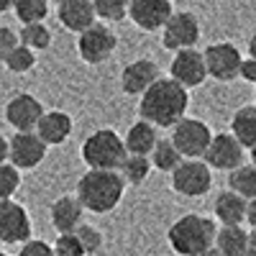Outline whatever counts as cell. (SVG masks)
<instances>
[{"label": "cell", "instance_id": "obj_14", "mask_svg": "<svg viewBox=\"0 0 256 256\" xmlns=\"http://www.w3.org/2000/svg\"><path fill=\"white\" fill-rule=\"evenodd\" d=\"M41 116H44V105L31 92H18L6 102V120L16 131H36Z\"/></svg>", "mask_w": 256, "mask_h": 256}, {"label": "cell", "instance_id": "obj_21", "mask_svg": "<svg viewBox=\"0 0 256 256\" xmlns=\"http://www.w3.org/2000/svg\"><path fill=\"white\" fill-rule=\"evenodd\" d=\"M126 141V152L128 154H141V156H148L154 152V146L159 141V134H156V126L148 123L144 118H138L131 128H128V134L123 136Z\"/></svg>", "mask_w": 256, "mask_h": 256}, {"label": "cell", "instance_id": "obj_37", "mask_svg": "<svg viewBox=\"0 0 256 256\" xmlns=\"http://www.w3.org/2000/svg\"><path fill=\"white\" fill-rule=\"evenodd\" d=\"M246 223L251 228H256V198L248 200V208H246Z\"/></svg>", "mask_w": 256, "mask_h": 256}, {"label": "cell", "instance_id": "obj_35", "mask_svg": "<svg viewBox=\"0 0 256 256\" xmlns=\"http://www.w3.org/2000/svg\"><path fill=\"white\" fill-rule=\"evenodd\" d=\"M18 44H20L18 34H16L13 28H8V26H0V62H3Z\"/></svg>", "mask_w": 256, "mask_h": 256}, {"label": "cell", "instance_id": "obj_9", "mask_svg": "<svg viewBox=\"0 0 256 256\" xmlns=\"http://www.w3.org/2000/svg\"><path fill=\"white\" fill-rule=\"evenodd\" d=\"M205 56V67H208V77L218 80V82H230L236 80L241 72V52L238 46H233L230 41H218V44H210L202 52Z\"/></svg>", "mask_w": 256, "mask_h": 256}, {"label": "cell", "instance_id": "obj_12", "mask_svg": "<svg viewBox=\"0 0 256 256\" xmlns=\"http://www.w3.org/2000/svg\"><path fill=\"white\" fill-rule=\"evenodd\" d=\"M246 156V146L233 136V134H212V141L205 152V162L212 169H220V172H233L236 166L244 164Z\"/></svg>", "mask_w": 256, "mask_h": 256}, {"label": "cell", "instance_id": "obj_6", "mask_svg": "<svg viewBox=\"0 0 256 256\" xmlns=\"http://www.w3.org/2000/svg\"><path fill=\"white\" fill-rule=\"evenodd\" d=\"M118 49V36L105 24H92L77 34V54L84 64H102L108 62Z\"/></svg>", "mask_w": 256, "mask_h": 256}, {"label": "cell", "instance_id": "obj_32", "mask_svg": "<svg viewBox=\"0 0 256 256\" xmlns=\"http://www.w3.org/2000/svg\"><path fill=\"white\" fill-rule=\"evenodd\" d=\"M74 236L80 238L82 248L88 251V256H90V254H98V251L102 248V233H100L95 226H90V223H82V226L74 230Z\"/></svg>", "mask_w": 256, "mask_h": 256}, {"label": "cell", "instance_id": "obj_10", "mask_svg": "<svg viewBox=\"0 0 256 256\" xmlns=\"http://www.w3.org/2000/svg\"><path fill=\"white\" fill-rule=\"evenodd\" d=\"M31 216L13 198L0 200V244H26L31 238Z\"/></svg>", "mask_w": 256, "mask_h": 256}, {"label": "cell", "instance_id": "obj_46", "mask_svg": "<svg viewBox=\"0 0 256 256\" xmlns=\"http://www.w3.org/2000/svg\"><path fill=\"white\" fill-rule=\"evenodd\" d=\"M0 256H8V254H0Z\"/></svg>", "mask_w": 256, "mask_h": 256}, {"label": "cell", "instance_id": "obj_8", "mask_svg": "<svg viewBox=\"0 0 256 256\" xmlns=\"http://www.w3.org/2000/svg\"><path fill=\"white\" fill-rule=\"evenodd\" d=\"M200 41V20L190 10H174L162 28V46L166 52L192 49Z\"/></svg>", "mask_w": 256, "mask_h": 256}, {"label": "cell", "instance_id": "obj_20", "mask_svg": "<svg viewBox=\"0 0 256 256\" xmlns=\"http://www.w3.org/2000/svg\"><path fill=\"white\" fill-rule=\"evenodd\" d=\"M246 208H248V200L228 187L216 198L212 212L220 220V226H241V223H246Z\"/></svg>", "mask_w": 256, "mask_h": 256}, {"label": "cell", "instance_id": "obj_19", "mask_svg": "<svg viewBox=\"0 0 256 256\" xmlns=\"http://www.w3.org/2000/svg\"><path fill=\"white\" fill-rule=\"evenodd\" d=\"M72 128L74 120L70 113L64 110H44L38 126H36V134L46 141V146H59L72 136Z\"/></svg>", "mask_w": 256, "mask_h": 256}, {"label": "cell", "instance_id": "obj_40", "mask_svg": "<svg viewBox=\"0 0 256 256\" xmlns=\"http://www.w3.org/2000/svg\"><path fill=\"white\" fill-rule=\"evenodd\" d=\"M195 256H223L216 246H210V248H205V251H200V254H195Z\"/></svg>", "mask_w": 256, "mask_h": 256}, {"label": "cell", "instance_id": "obj_18", "mask_svg": "<svg viewBox=\"0 0 256 256\" xmlns=\"http://www.w3.org/2000/svg\"><path fill=\"white\" fill-rule=\"evenodd\" d=\"M82 216H84V205L80 202L77 195L56 198L49 210V218H52V226L56 228V233H74L82 226Z\"/></svg>", "mask_w": 256, "mask_h": 256}, {"label": "cell", "instance_id": "obj_2", "mask_svg": "<svg viewBox=\"0 0 256 256\" xmlns=\"http://www.w3.org/2000/svg\"><path fill=\"white\" fill-rule=\"evenodd\" d=\"M126 192V180L118 169H88L77 182V198L84 210L105 216L118 208Z\"/></svg>", "mask_w": 256, "mask_h": 256}, {"label": "cell", "instance_id": "obj_33", "mask_svg": "<svg viewBox=\"0 0 256 256\" xmlns=\"http://www.w3.org/2000/svg\"><path fill=\"white\" fill-rule=\"evenodd\" d=\"M54 256H88V251L82 248L74 233H59V238L54 241Z\"/></svg>", "mask_w": 256, "mask_h": 256}, {"label": "cell", "instance_id": "obj_4", "mask_svg": "<svg viewBox=\"0 0 256 256\" xmlns=\"http://www.w3.org/2000/svg\"><path fill=\"white\" fill-rule=\"evenodd\" d=\"M80 156L90 169H120L128 152H126V141L118 136V131L98 128V131H92L84 138Z\"/></svg>", "mask_w": 256, "mask_h": 256}, {"label": "cell", "instance_id": "obj_16", "mask_svg": "<svg viewBox=\"0 0 256 256\" xmlns=\"http://www.w3.org/2000/svg\"><path fill=\"white\" fill-rule=\"evenodd\" d=\"M159 64L154 59H136L126 64L120 72V90L123 95H144L152 84L159 80Z\"/></svg>", "mask_w": 256, "mask_h": 256}, {"label": "cell", "instance_id": "obj_43", "mask_svg": "<svg viewBox=\"0 0 256 256\" xmlns=\"http://www.w3.org/2000/svg\"><path fill=\"white\" fill-rule=\"evenodd\" d=\"M251 164H254V166H256V146H254V148H251Z\"/></svg>", "mask_w": 256, "mask_h": 256}, {"label": "cell", "instance_id": "obj_28", "mask_svg": "<svg viewBox=\"0 0 256 256\" xmlns=\"http://www.w3.org/2000/svg\"><path fill=\"white\" fill-rule=\"evenodd\" d=\"M49 3L52 0H16L13 13L20 24H41L49 16Z\"/></svg>", "mask_w": 256, "mask_h": 256}, {"label": "cell", "instance_id": "obj_42", "mask_svg": "<svg viewBox=\"0 0 256 256\" xmlns=\"http://www.w3.org/2000/svg\"><path fill=\"white\" fill-rule=\"evenodd\" d=\"M248 56H254L256 59V34L251 36V41H248Z\"/></svg>", "mask_w": 256, "mask_h": 256}, {"label": "cell", "instance_id": "obj_31", "mask_svg": "<svg viewBox=\"0 0 256 256\" xmlns=\"http://www.w3.org/2000/svg\"><path fill=\"white\" fill-rule=\"evenodd\" d=\"M20 187V169L13 166L10 162L0 164V200L13 198Z\"/></svg>", "mask_w": 256, "mask_h": 256}, {"label": "cell", "instance_id": "obj_24", "mask_svg": "<svg viewBox=\"0 0 256 256\" xmlns=\"http://www.w3.org/2000/svg\"><path fill=\"white\" fill-rule=\"evenodd\" d=\"M148 159H152V164H154V169H159V172H164V174H172L174 169L182 164V152L174 146V141L172 138H159L156 141V146H154V152L148 154Z\"/></svg>", "mask_w": 256, "mask_h": 256}, {"label": "cell", "instance_id": "obj_29", "mask_svg": "<svg viewBox=\"0 0 256 256\" xmlns=\"http://www.w3.org/2000/svg\"><path fill=\"white\" fill-rule=\"evenodd\" d=\"M3 64H6V70L13 72V74H26V72H31V70L36 67V52L28 49L26 44H18V46L3 59Z\"/></svg>", "mask_w": 256, "mask_h": 256}, {"label": "cell", "instance_id": "obj_1", "mask_svg": "<svg viewBox=\"0 0 256 256\" xmlns=\"http://www.w3.org/2000/svg\"><path fill=\"white\" fill-rule=\"evenodd\" d=\"M190 108V90L172 77H159L138 100V116L156 128H174Z\"/></svg>", "mask_w": 256, "mask_h": 256}, {"label": "cell", "instance_id": "obj_17", "mask_svg": "<svg viewBox=\"0 0 256 256\" xmlns=\"http://www.w3.org/2000/svg\"><path fill=\"white\" fill-rule=\"evenodd\" d=\"M56 18L67 31L82 34L84 28H90L98 20V10H95L92 0H59L56 3Z\"/></svg>", "mask_w": 256, "mask_h": 256}, {"label": "cell", "instance_id": "obj_45", "mask_svg": "<svg viewBox=\"0 0 256 256\" xmlns=\"http://www.w3.org/2000/svg\"><path fill=\"white\" fill-rule=\"evenodd\" d=\"M52 3H59V0H52Z\"/></svg>", "mask_w": 256, "mask_h": 256}, {"label": "cell", "instance_id": "obj_22", "mask_svg": "<svg viewBox=\"0 0 256 256\" xmlns=\"http://www.w3.org/2000/svg\"><path fill=\"white\" fill-rule=\"evenodd\" d=\"M216 248L223 256H244L248 251V230L244 226H220L216 236Z\"/></svg>", "mask_w": 256, "mask_h": 256}, {"label": "cell", "instance_id": "obj_39", "mask_svg": "<svg viewBox=\"0 0 256 256\" xmlns=\"http://www.w3.org/2000/svg\"><path fill=\"white\" fill-rule=\"evenodd\" d=\"M13 6H16V0H0V13L13 10Z\"/></svg>", "mask_w": 256, "mask_h": 256}, {"label": "cell", "instance_id": "obj_7", "mask_svg": "<svg viewBox=\"0 0 256 256\" xmlns=\"http://www.w3.org/2000/svg\"><path fill=\"white\" fill-rule=\"evenodd\" d=\"M172 141L174 146L182 152L184 159H202L208 146L212 141L210 126L200 118H182L174 128H172Z\"/></svg>", "mask_w": 256, "mask_h": 256}, {"label": "cell", "instance_id": "obj_44", "mask_svg": "<svg viewBox=\"0 0 256 256\" xmlns=\"http://www.w3.org/2000/svg\"><path fill=\"white\" fill-rule=\"evenodd\" d=\"M244 256H256V251H251V248H248V251H246Z\"/></svg>", "mask_w": 256, "mask_h": 256}, {"label": "cell", "instance_id": "obj_34", "mask_svg": "<svg viewBox=\"0 0 256 256\" xmlns=\"http://www.w3.org/2000/svg\"><path fill=\"white\" fill-rule=\"evenodd\" d=\"M18 256H54V246H49L46 241H38V238H28L26 244H20Z\"/></svg>", "mask_w": 256, "mask_h": 256}, {"label": "cell", "instance_id": "obj_27", "mask_svg": "<svg viewBox=\"0 0 256 256\" xmlns=\"http://www.w3.org/2000/svg\"><path fill=\"white\" fill-rule=\"evenodd\" d=\"M18 38H20V44H26L34 52H46L52 46V31L44 20L41 24H24Z\"/></svg>", "mask_w": 256, "mask_h": 256}, {"label": "cell", "instance_id": "obj_41", "mask_svg": "<svg viewBox=\"0 0 256 256\" xmlns=\"http://www.w3.org/2000/svg\"><path fill=\"white\" fill-rule=\"evenodd\" d=\"M248 248H251V251H256V228H251V230H248Z\"/></svg>", "mask_w": 256, "mask_h": 256}, {"label": "cell", "instance_id": "obj_38", "mask_svg": "<svg viewBox=\"0 0 256 256\" xmlns=\"http://www.w3.org/2000/svg\"><path fill=\"white\" fill-rule=\"evenodd\" d=\"M8 152H10V141L6 136H0V164L8 162Z\"/></svg>", "mask_w": 256, "mask_h": 256}, {"label": "cell", "instance_id": "obj_3", "mask_svg": "<svg viewBox=\"0 0 256 256\" xmlns=\"http://www.w3.org/2000/svg\"><path fill=\"white\" fill-rule=\"evenodd\" d=\"M218 226L212 218L200 216V212H187L177 218L166 230V241L174 254L180 256H195L210 246H216Z\"/></svg>", "mask_w": 256, "mask_h": 256}, {"label": "cell", "instance_id": "obj_26", "mask_svg": "<svg viewBox=\"0 0 256 256\" xmlns=\"http://www.w3.org/2000/svg\"><path fill=\"white\" fill-rule=\"evenodd\" d=\"M228 187L233 192L244 195L246 200L256 198V166L254 164H241L233 172H228Z\"/></svg>", "mask_w": 256, "mask_h": 256}, {"label": "cell", "instance_id": "obj_13", "mask_svg": "<svg viewBox=\"0 0 256 256\" xmlns=\"http://www.w3.org/2000/svg\"><path fill=\"white\" fill-rule=\"evenodd\" d=\"M169 77L177 80L180 84H184L187 90L200 88V84L208 80V67H205L202 52H198L195 46L174 52V59H172V64H169Z\"/></svg>", "mask_w": 256, "mask_h": 256}, {"label": "cell", "instance_id": "obj_5", "mask_svg": "<svg viewBox=\"0 0 256 256\" xmlns=\"http://www.w3.org/2000/svg\"><path fill=\"white\" fill-rule=\"evenodd\" d=\"M172 187L184 198L208 195L212 187V166L205 159H182V164L172 172Z\"/></svg>", "mask_w": 256, "mask_h": 256}, {"label": "cell", "instance_id": "obj_25", "mask_svg": "<svg viewBox=\"0 0 256 256\" xmlns=\"http://www.w3.org/2000/svg\"><path fill=\"white\" fill-rule=\"evenodd\" d=\"M152 169H154V164H152V159H148V156H141V154H128V156L123 159V164H120L118 172H120V177L126 180V184L138 187V184H144V182L148 180Z\"/></svg>", "mask_w": 256, "mask_h": 256}, {"label": "cell", "instance_id": "obj_11", "mask_svg": "<svg viewBox=\"0 0 256 256\" xmlns=\"http://www.w3.org/2000/svg\"><path fill=\"white\" fill-rule=\"evenodd\" d=\"M10 141V152H8V162L13 166L24 169H36L41 162L46 159V141L41 138L36 131H16Z\"/></svg>", "mask_w": 256, "mask_h": 256}, {"label": "cell", "instance_id": "obj_30", "mask_svg": "<svg viewBox=\"0 0 256 256\" xmlns=\"http://www.w3.org/2000/svg\"><path fill=\"white\" fill-rule=\"evenodd\" d=\"M98 18L108 20V24H116V20H123L131 10V0H92Z\"/></svg>", "mask_w": 256, "mask_h": 256}, {"label": "cell", "instance_id": "obj_36", "mask_svg": "<svg viewBox=\"0 0 256 256\" xmlns=\"http://www.w3.org/2000/svg\"><path fill=\"white\" fill-rule=\"evenodd\" d=\"M241 80H246L248 84H256V59L254 56H246L241 62V72H238Z\"/></svg>", "mask_w": 256, "mask_h": 256}, {"label": "cell", "instance_id": "obj_23", "mask_svg": "<svg viewBox=\"0 0 256 256\" xmlns=\"http://www.w3.org/2000/svg\"><path fill=\"white\" fill-rule=\"evenodd\" d=\"M230 134L236 136L248 152L256 146V105H244L230 118Z\"/></svg>", "mask_w": 256, "mask_h": 256}, {"label": "cell", "instance_id": "obj_15", "mask_svg": "<svg viewBox=\"0 0 256 256\" xmlns=\"http://www.w3.org/2000/svg\"><path fill=\"white\" fill-rule=\"evenodd\" d=\"M172 13H174V8L169 0H131L128 18H131L141 31L152 34V31H162L164 24L172 18Z\"/></svg>", "mask_w": 256, "mask_h": 256}]
</instances>
